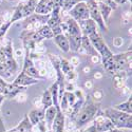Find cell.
<instances>
[{
	"mask_svg": "<svg viewBox=\"0 0 132 132\" xmlns=\"http://www.w3.org/2000/svg\"><path fill=\"white\" fill-rule=\"evenodd\" d=\"M54 41L55 43L57 45V47L64 53H67L70 51V47H69V41H68V38L65 37L62 33L61 34H58L56 36H54Z\"/></svg>",
	"mask_w": 132,
	"mask_h": 132,
	"instance_id": "cell-15",
	"label": "cell"
},
{
	"mask_svg": "<svg viewBox=\"0 0 132 132\" xmlns=\"http://www.w3.org/2000/svg\"><path fill=\"white\" fill-rule=\"evenodd\" d=\"M112 1L115 3V4H125L127 1H128V0H112Z\"/></svg>",
	"mask_w": 132,
	"mask_h": 132,
	"instance_id": "cell-28",
	"label": "cell"
},
{
	"mask_svg": "<svg viewBox=\"0 0 132 132\" xmlns=\"http://www.w3.org/2000/svg\"><path fill=\"white\" fill-rule=\"evenodd\" d=\"M53 11V0H38L35 7V14L50 15Z\"/></svg>",
	"mask_w": 132,
	"mask_h": 132,
	"instance_id": "cell-9",
	"label": "cell"
},
{
	"mask_svg": "<svg viewBox=\"0 0 132 132\" xmlns=\"http://www.w3.org/2000/svg\"><path fill=\"white\" fill-rule=\"evenodd\" d=\"M60 70L63 75H67L68 73L73 71V65L67 59H60Z\"/></svg>",
	"mask_w": 132,
	"mask_h": 132,
	"instance_id": "cell-24",
	"label": "cell"
},
{
	"mask_svg": "<svg viewBox=\"0 0 132 132\" xmlns=\"http://www.w3.org/2000/svg\"><path fill=\"white\" fill-rule=\"evenodd\" d=\"M87 5H88V10H89L90 19H92L96 23V26L100 28L102 31L108 32L107 24L104 22V20L102 18V15L100 13V10H98V5H97L96 0H89V1L87 2Z\"/></svg>",
	"mask_w": 132,
	"mask_h": 132,
	"instance_id": "cell-6",
	"label": "cell"
},
{
	"mask_svg": "<svg viewBox=\"0 0 132 132\" xmlns=\"http://www.w3.org/2000/svg\"><path fill=\"white\" fill-rule=\"evenodd\" d=\"M81 47L85 49V51L88 54H90L91 56H97V52L93 48L89 37L86 36V35H82V37H81Z\"/></svg>",
	"mask_w": 132,
	"mask_h": 132,
	"instance_id": "cell-20",
	"label": "cell"
},
{
	"mask_svg": "<svg viewBox=\"0 0 132 132\" xmlns=\"http://www.w3.org/2000/svg\"><path fill=\"white\" fill-rule=\"evenodd\" d=\"M104 115L110 119L115 128L131 130L132 128V116L131 114L118 111L115 108H107L104 111Z\"/></svg>",
	"mask_w": 132,
	"mask_h": 132,
	"instance_id": "cell-1",
	"label": "cell"
},
{
	"mask_svg": "<svg viewBox=\"0 0 132 132\" xmlns=\"http://www.w3.org/2000/svg\"><path fill=\"white\" fill-rule=\"evenodd\" d=\"M131 106H132V98H131V96H130L125 103L115 105L113 108H115L116 110H118V111H122V112H124V113L131 114V113H132V107H131Z\"/></svg>",
	"mask_w": 132,
	"mask_h": 132,
	"instance_id": "cell-21",
	"label": "cell"
},
{
	"mask_svg": "<svg viewBox=\"0 0 132 132\" xmlns=\"http://www.w3.org/2000/svg\"><path fill=\"white\" fill-rule=\"evenodd\" d=\"M57 108L58 107L51 106L45 110V123L47 124V127L49 130H51V128H52L53 122H54L55 116H56V113H57Z\"/></svg>",
	"mask_w": 132,
	"mask_h": 132,
	"instance_id": "cell-14",
	"label": "cell"
},
{
	"mask_svg": "<svg viewBox=\"0 0 132 132\" xmlns=\"http://www.w3.org/2000/svg\"><path fill=\"white\" fill-rule=\"evenodd\" d=\"M51 130L52 132H64V113L61 111L60 107L57 108V113Z\"/></svg>",
	"mask_w": 132,
	"mask_h": 132,
	"instance_id": "cell-10",
	"label": "cell"
},
{
	"mask_svg": "<svg viewBox=\"0 0 132 132\" xmlns=\"http://www.w3.org/2000/svg\"><path fill=\"white\" fill-rule=\"evenodd\" d=\"M98 111H100V107L95 104H88L86 106L81 107V110L78 112V114L76 115V125L78 127L86 125L87 123L91 122V120L97 115Z\"/></svg>",
	"mask_w": 132,
	"mask_h": 132,
	"instance_id": "cell-3",
	"label": "cell"
},
{
	"mask_svg": "<svg viewBox=\"0 0 132 132\" xmlns=\"http://www.w3.org/2000/svg\"><path fill=\"white\" fill-rule=\"evenodd\" d=\"M41 102H42V106H43V110L48 109L49 107L53 106V102H52V96L50 93V90H46L42 94V98H41Z\"/></svg>",
	"mask_w": 132,
	"mask_h": 132,
	"instance_id": "cell-22",
	"label": "cell"
},
{
	"mask_svg": "<svg viewBox=\"0 0 132 132\" xmlns=\"http://www.w3.org/2000/svg\"><path fill=\"white\" fill-rule=\"evenodd\" d=\"M126 132H131V130H130V131H129V130H128V131H126Z\"/></svg>",
	"mask_w": 132,
	"mask_h": 132,
	"instance_id": "cell-34",
	"label": "cell"
},
{
	"mask_svg": "<svg viewBox=\"0 0 132 132\" xmlns=\"http://www.w3.org/2000/svg\"><path fill=\"white\" fill-rule=\"evenodd\" d=\"M128 1H130V2H131V1H132V0H128Z\"/></svg>",
	"mask_w": 132,
	"mask_h": 132,
	"instance_id": "cell-35",
	"label": "cell"
},
{
	"mask_svg": "<svg viewBox=\"0 0 132 132\" xmlns=\"http://www.w3.org/2000/svg\"><path fill=\"white\" fill-rule=\"evenodd\" d=\"M84 132H97V130H96L95 125H94V124H92L90 127H88Z\"/></svg>",
	"mask_w": 132,
	"mask_h": 132,
	"instance_id": "cell-27",
	"label": "cell"
},
{
	"mask_svg": "<svg viewBox=\"0 0 132 132\" xmlns=\"http://www.w3.org/2000/svg\"><path fill=\"white\" fill-rule=\"evenodd\" d=\"M7 1H16V0H7Z\"/></svg>",
	"mask_w": 132,
	"mask_h": 132,
	"instance_id": "cell-32",
	"label": "cell"
},
{
	"mask_svg": "<svg viewBox=\"0 0 132 132\" xmlns=\"http://www.w3.org/2000/svg\"><path fill=\"white\" fill-rule=\"evenodd\" d=\"M47 132H52V130H48V131H47Z\"/></svg>",
	"mask_w": 132,
	"mask_h": 132,
	"instance_id": "cell-33",
	"label": "cell"
},
{
	"mask_svg": "<svg viewBox=\"0 0 132 132\" xmlns=\"http://www.w3.org/2000/svg\"><path fill=\"white\" fill-rule=\"evenodd\" d=\"M5 98V96L3 95V94H0V105L2 104V102H3V100Z\"/></svg>",
	"mask_w": 132,
	"mask_h": 132,
	"instance_id": "cell-30",
	"label": "cell"
},
{
	"mask_svg": "<svg viewBox=\"0 0 132 132\" xmlns=\"http://www.w3.org/2000/svg\"><path fill=\"white\" fill-rule=\"evenodd\" d=\"M94 125L96 127L97 132H107L109 130L114 129V125L110 122L105 115H96V119L94 120Z\"/></svg>",
	"mask_w": 132,
	"mask_h": 132,
	"instance_id": "cell-8",
	"label": "cell"
},
{
	"mask_svg": "<svg viewBox=\"0 0 132 132\" xmlns=\"http://www.w3.org/2000/svg\"><path fill=\"white\" fill-rule=\"evenodd\" d=\"M81 0H62V6H61V13L62 12H69V11L76 4L80 2Z\"/></svg>",
	"mask_w": 132,
	"mask_h": 132,
	"instance_id": "cell-23",
	"label": "cell"
},
{
	"mask_svg": "<svg viewBox=\"0 0 132 132\" xmlns=\"http://www.w3.org/2000/svg\"><path fill=\"white\" fill-rule=\"evenodd\" d=\"M107 132H126V131H124V129L114 128V129H112V130H109V131H107Z\"/></svg>",
	"mask_w": 132,
	"mask_h": 132,
	"instance_id": "cell-29",
	"label": "cell"
},
{
	"mask_svg": "<svg viewBox=\"0 0 132 132\" xmlns=\"http://www.w3.org/2000/svg\"><path fill=\"white\" fill-rule=\"evenodd\" d=\"M88 37H89V39H90V41L92 43L93 48L95 49V51L101 55L102 61H105L108 58L113 56V53L111 52V50L108 48V46L106 45V42L104 41L103 37L101 36V34L98 32L93 33V34H91L90 36H88Z\"/></svg>",
	"mask_w": 132,
	"mask_h": 132,
	"instance_id": "cell-4",
	"label": "cell"
},
{
	"mask_svg": "<svg viewBox=\"0 0 132 132\" xmlns=\"http://www.w3.org/2000/svg\"><path fill=\"white\" fill-rule=\"evenodd\" d=\"M11 26H12V23L10 22V20H9V21H6V22H3L1 26H0V42L2 41L3 37L5 36L6 32L9 31V29H10V27H11Z\"/></svg>",
	"mask_w": 132,
	"mask_h": 132,
	"instance_id": "cell-25",
	"label": "cell"
},
{
	"mask_svg": "<svg viewBox=\"0 0 132 132\" xmlns=\"http://www.w3.org/2000/svg\"><path fill=\"white\" fill-rule=\"evenodd\" d=\"M65 36V35H64ZM69 41V47L70 50L73 52H77L79 48L81 47V37L82 35H77V36H65Z\"/></svg>",
	"mask_w": 132,
	"mask_h": 132,
	"instance_id": "cell-17",
	"label": "cell"
},
{
	"mask_svg": "<svg viewBox=\"0 0 132 132\" xmlns=\"http://www.w3.org/2000/svg\"><path fill=\"white\" fill-rule=\"evenodd\" d=\"M79 27H80V30H81V33L82 35H86V36H90L93 33L97 32V26L96 23L92 19H87L85 21H81V22L78 23Z\"/></svg>",
	"mask_w": 132,
	"mask_h": 132,
	"instance_id": "cell-12",
	"label": "cell"
},
{
	"mask_svg": "<svg viewBox=\"0 0 132 132\" xmlns=\"http://www.w3.org/2000/svg\"><path fill=\"white\" fill-rule=\"evenodd\" d=\"M0 63H2L7 69L11 75H13L17 72V62L13 55V48L11 42H9L6 46L0 48Z\"/></svg>",
	"mask_w": 132,
	"mask_h": 132,
	"instance_id": "cell-2",
	"label": "cell"
},
{
	"mask_svg": "<svg viewBox=\"0 0 132 132\" xmlns=\"http://www.w3.org/2000/svg\"><path fill=\"white\" fill-rule=\"evenodd\" d=\"M32 127L33 126L30 123V119H29L28 115H26L24 118L21 120V123L17 127H15L14 129H11V130H9L6 132H29L32 129Z\"/></svg>",
	"mask_w": 132,
	"mask_h": 132,
	"instance_id": "cell-16",
	"label": "cell"
},
{
	"mask_svg": "<svg viewBox=\"0 0 132 132\" xmlns=\"http://www.w3.org/2000/svg\"><path fill=\"white\" fill-rule=\"evenodd\" d=\"M39 80L35 79V78H32L30 76H28L26 73L21 72L20 74H18V76L15 78V80L13 81V85L15 86H19V87H28V86H32V85H35L37 84Z\"/></svg>",
	"mask_w": 132,
	"mask_h": 132,
	"instance_id": "cell-11",
	"label": "cell"
},
{
	"mask_svg": "<svg viewBox=\"0 0 132 132\" xmlns=\"http://www.w3.org/2000/svg\"><path fill=\"white\" fill-rule=\"evenodd\" d=\"M97 2V5H98V10H100V13L102 15V18L104 20V22L107 24L108 23V20H109V17L111 15V12H112V9L108 6L107 4L101 2V1H96Z\"/></svg>",
	"mask_w": 132,
	"mask_h": 132,
	"instance_id": "cell-18",
	"label": "cell"
},
{
	"mask_svg": "<svg viewBox=\"0 0 132 132\" xmlns=\"http://www.w3.org/2000/svg\"><path fill=\"white\" fill-rule=\"evenodd\" d=\"M22 72L26 73L28 76H30V77L35 78L37 80L45 79V77L41 76V74L39 73V71L35 68V65H34V63H33V61H32V58L30 56V53H29L28 50H27V55H26V59H24V64H23Z\"/></svg>",
	"mask_w": 132,
	"mask_h": 132,
	"instance_id": "cell-7",
	"label": "cell"
},
{
	"mask_svg": "<svg viewBox=\"0 0 132 132\" xmlns=\"http://www.w3.org/2000/svg\"><path fill=\"white\" fill-rule=\"evenodd\" d=\"M28 117L30 119V123L32 124V126L39 125L42 120H45V110L43 109L32 110L30 114L28 115Z\"/></svg>",
	"mask_w": 132,
	"mask_h": 132,
	"instance_id": "cell-13",
	"label": "cell"
},
{
	"mask_svg": "<svg viewBox=\"0 0 132 132\" xmlns=\"http://www.w3.org/2000/svg\"><path fill=\"white\" fill-rule=\"evenodd\" d=\"M3 23V17L2 16H0V26H1Z\"/></svg>",
	"mask_w": 132,
	"mask_h": 132,
	"instance_id": "cell-31",
	"label": "cell"
},
{
	"mask_svg": "<svg viewBox=\"0 0 132 132\" xmlns=\"http://www.w3.org/2000/svg\"><path fill=\"white\" fill-rule=\"evenodd\" d=\"M68 16H70L71 18H73L75 21L77 22H81L87 19H89V10H88V5L86 1H80L78 3H76L69 12H68Z\"/></svg>",
	"mask_w": 132,
	"mask_h": 132,
	"instance_id": "cell-5",
	"label": "cell"
},
{
	"mask_svg": "<svg viewBox=\"0 0 132 132\" xmlns=\"http://www.w3.org/2000/svg\"><path fill=\"white\" fill-rule=\"evenodd\" d=\"M50 93L52 96V102H53V106L54 107H59V87H58V82L55 81L50 88Z\"/></svg>",
	"mask_w": 132,
	"mask_h": 132,
	"instance_id": "cell-19",
	"label": "cell"
},
{
	"mask_svg": "<svg viewBox=\"0 0 132 132\" xmlns=\"http://www.w3.org/2000/svg\"><path fill=\"white\" fill-rule=\"evenodd\" d=\"M10 86H11V84L5 81V79H3L2 77H0V94H3L5 96V94L7 93V91L10 89Z\"/></svg>",
	"mask_w": 132,
	"mask_h": 132,
	"instance_id": "cell-26",
	"label": "cell"
}]
</instances>
